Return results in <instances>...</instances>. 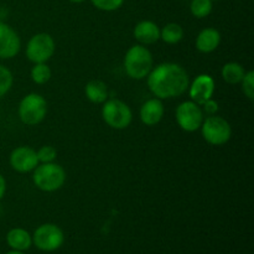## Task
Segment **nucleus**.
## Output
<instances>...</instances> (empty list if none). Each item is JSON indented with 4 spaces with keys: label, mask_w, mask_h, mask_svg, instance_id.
Masks as SVG:
<instances>
[{
    "label": "nucleus",
    "mask_w": 254,
    "mask_h": 254,
    "mask_svg": "<svg viewBox=\"0 0 254 254\" xmlns=\"http://www.w3.org/2000/svg\"><path fill=\"white\" fill-rule=\"evenodd\" d=\"M190 86L188 72L180 64L165 62L151 69L148 74V87L159 99L180 97Z\"/></svg>",
    "instance_id": "nucleus-1"
},
{
    "label": "nucleus",
    "mask_w": 254,
    "mask_h": 254,
    "mask_svg": "<svg viewBox=\"0 0 254 254\" xmlns=\"http://www.w3.org/2000/svg\"><path fill=\"white\" fill-rule=\"evenodd\" d=\"M153 55L143 45L131 46L124 57L126 73L133 79H143L148 77L153 69Z\"/></svg>",
    "instance_id": "nucleus-2"
},
{
    "label": "nucleus",
    "mask_w": 254,
    "mask_h": 254,
    "mask_svg": "<svg viewBox=\"0 0 254 254\" xmlns=\"http://www.w3.org/2000/svg\"><path fill=\"white\" fill-rule=\"evenodd\" d=\"M35 186L45 192H54L61 189L66 181V171L55 163H44L34 169Z\"/></svg>",
    "instance_id": "nucleus-3"
},
{
    "label": "nucleus",
    "mask_w": 254,
    "mask_h": 254,
    "mask_svg": "<svg viewBox=\"0 0 254 254\" xmlns=\"http://www.w3.org/2000/svg\"><path fill=\"white\" fill-rule=\"evenodd\" d=\"M47 114V102L37 93H30L21 99L19 104L20 121L26 126L41 123Z\"/></svg>",
    "instance_id": "nucleus-4"
},
{
    "label": "nucleus",
    "mask_w": 254,
    "mask_h": 254,
    "mask_svg": "<svg viewBox=\"0 0 254 254\" xmlns=\"http://www.w3.org/2000/svg\"><path fill=\"white\" fill-rule=\"evenodd\" d=\"M102 117L111 128L117 130L128 128L133 121L129 106L119 99H107L102 108Z\"/></svg>",
    "instance_id": "nucleus-5"
},
{
    "label": "nucleus",
    "mask_w": 254,
    "mask_h": 254,
    "mask_svg": "<svg viewBox=\"0 0 254 254\" xmlns=\"http://www.w3.org/2000/svg\"><path fill=\"white\" fill-rule=\"evenodd\" d=\"M202 136L211 145H223L227 143L232 136V128L230 123L225 118L218 116H210L203 119L202 126Z\"/></svg>",
    "instance_id": "nucleus-6"
},
{
    "label": "nucleus",
    "mask_w": 254,
    "mask_h": 254,
    "mask_svg": "<svg viewBox=\"0 0 254 254\" xmlns=\"http://www.w3.org/2000/svg\"><path fill=\"white\" fill-rule=\"evenodd\" d=\"M64 242V231L54 223H45L37 227L32 235V243L44 252H54Z\"/></svg>",
    "instance_id": "nucleus-7"
},
{
    "label": "nucleus",
    "mask_w": 254,
    "mask_h": 254,
    "mask_svg": "<svg viewBox=\"0 0 254 254\" xmlns=\"http://www.w3.org/2000/svg\"><path fill=\"white\" fill-rule=\"evenodd\" d=\"M56 44L51 35L46 32L36 34L29 40L26 46V57L34 64H46L55 54Z\"/></svg>",
    "instance_id": "nucleus-8"
},
{
    "label": "nucleus",
    "mask_w": 254,
    "mask_h": 254,
    "mask_svg": "<svg viewBox=\"0 0 254 254\" xmlns=\"http://www.w3.org/2000/svg\"><path fill=\"white\" fill-rule=\"evenodd\" d=\"M176 122L179 127L185 131H196L201 128L203 122V111L197 103L186 101L179 104L176 108Z\"/></svg>",
    "instance_id": "nucleus-9"
},
{
    "label": "nucleus",
    "mask_w": 254,
    "mask_h": 254,
    "mask_svg": "<svg viewBox=\"0 0 254 254\" xmlns=\"http://www.w3.org/2000/svg\"><path fill=\"white\" fill-rule=\"evenodd\" d=\"M10 165L17 173H30L39 165L36 151L30 146H19L10 154Z\"/></svg>",
    "instance_id": "nucleus-10"
},
{
    "label": "nucleus",
    "mask_w": 254,
    "mask_h": 254,
    "mask_svg": "<svg viewBox=\"0 0 254 254\" xmlns=\"http://www.w3.org/2000/svg\"><path fill=\"white\" fill-rule=\"evenodd\" d=\"M21 47L19 35L5 22H0V59H12Z\"/></svg>",
    "instance_id": "nucleus-11"
},
{
    "label": "nucleus",
    "mask_w": 254,
    "mask_h": 254,
    "mask_svg": "<svg viewBox=\"0 0 254 254\" xmlns=\"http://www.w3.org/2000/svg\"><path fill=\"white\" fill-rule=\"evenodd\" d=\"M190 87L191 101L202 106L205 102L211 99L215 93V81L208 74H200L193 79Z\"/></svg>",
    "instance_id": "nucleus-12"
},
{
    "label": "nucleus",
    "mask_w": 254,
    "mask_h": 254,
    "mask_svg": "<svg viewBox=\"0 0 254 254\" xmlns=\"http://www.w3.org/2000/svg\"><path fill=\"white\" fill-rule=\"evenodd\" d=\"M164 113H165V108L160 99H149L141 106L140 119L145 126H156L163 119Z\"/></svg>",
    "instance_id": "nucleus-13"
},
{
    "label": "nucleus",
    "mask_w": 254,
    "mask_h": 254,
    "mask_svg": "<svg viewBox=\"0 0 254 254\" xmlns=\"http://www.w3.org/2000/svg\"><path fill=\"white\" fill-rule=\"evenodd\" d=\"M134 37L143 45H153L160 39V29L154 21L144 20L134 27Z\"/></svg>",
    "instance_id": "nucleus-14"
},
{
    "label": "nucleus",
    "mask_w": 254,
    "mask_h": 254,
    "mask_svg": "<svg viewBox=\"0 0 254 254\" xmlns=\"http://www.w3.org/2000/svg\"><path fill=\"white\" fill-rule=\"evenodd\" d=\"M221 42V35L213 27L203 29L196 39V49L202 54H210L215 51Z\"/></svg>",
    "instance_id": "nucleus-15"
},
{
    "label": "nucleus",
    "mask_w": 254,
    "mask_h": 254,
    "mask_svg": "<svg viewBox=\"0 0 254 254\" xmlns=\"http://www.w3.org/2000/svg\"><path fill=\"white\" fill-rule=\"evenodd\" d=\"M6 243L11 250L24 252L32 245V237L24 228H12L6 235Z\"/></svg>",
    "instance_id": "nucleus-16"
},
{
    "label": "nucleus",
    "mask_w": 254,
    "mask_h": 254,
    "mask_svg": "<svg viewBox=\"0 0 254 254\" xmlns=\"http://www.w3.org/2000/svg\"><path fill=\"white\" fill-rule=\"evenodd\" d=\"M86 96L92 103L101 104L108 99V87L103 81L99 79H93V81L88 82L84 88Z\"/></svg>",
    "instance_id": "nucleus-17"
},
{
    "label": "nucleus",
    "mask_w": 254,
    "mask_h": 254,
    "mask_svg": "<svg viewBox=\"0 0 254 254\" xmlns=\"http://www.w3.org/2000/svg\"><path fill=\"white\" fill-rule=\"evenodd\" d=\"M245 74V67L238 62H228L222 67V78L230 84L241 83Z\"/></svg>",
    "instance_id": "nucleus-18"
},
{
    "label": "nucleus",
    "mask_w": 254,
    "mask_h": 254,
    "mask_svg": "<svg viewBox=\"0 0 254 254\" xmlns=\"http://www.w3.org/2000/svg\"><path fill=\"white\" fill-rule=\"evenodd\" d=\"M184 29L181 25L176 22H170L166 24L163 29L160 30V39L169 45H175L183 40Z\"/></svg>",
    "instance_id": "nucleus-19"
},
{
    "label": "nucleus",
    "mask_w": 254,
    "mask_h": 254,
    "mask_svg": "<svg viewBox=\"0 0 254 254\" xmlns=\"http://www.w3.org/2000/svg\"><path fill=\"white\" fill-rule=\"evenodd\" d=\"M213 9L212 0H192L190 4V11L197 19L208 16Z\"/></svg>",
    "instance_id": "nucleus-20"
},
{
    "label": "nucleus",
    "mask_w": 254,
    "mask_h": 254,
    "mask_svg": "<svg viewBox=\"0 0 254 254\" xmlns=\"http://www.w3.org/2000/svg\"><path fill=\"white\" fill-rule=\"evenodd\" d=\"M51 78V69L46 64H35L31 69V79L36 84H45Z\"/></svg>",
    "instance_id": "nucleus-21"
},
{
    "label": "nucleus",
    "mask_w": 254,
    "mask_h": 254,
    "mask_svg": "<svg viewBox=\"0 0 254 254\" xmlns=\"http://www.w3.org/2000/svg\"><path fill=\"white\" fill-rule=\"evenodd\" d=\"M12 86V73L7 67L0 64V98L10 91Z\"/></svg>",
    "instance_id": "nucleus-22"
},
{
    "label": "nucleus",
    "mask_w": 254,
    "mask_h": 254,
    "mask_svg": "<svg viewBox=\"0 0 254 254\" xmlns=\"http://www.w3.org/2000/svg\"><path fill=\"white\" fill-rule=\"evenodd\" d=\"M91 2L102 11H116L124 4V0H91Z\"/></svg>",
    "instance_id": "nucleus-23"
},
{
    "label": "nucleus",
    "mask_w": 254,
    "mask_h": 254,
    "mask_svg": "<svg viewBox=\"0 0 254 254\" xmlns=\"http://www.w3.org/2000/svg\"><path fill=\"white\" fill-rule=\"evenodd\" d=\"M242 83V91L245 93V96L247 97L250 101H253L254 99V72L250 71L246 72L245 77L241 81Z\"/></svg>",
    "instance_id": "nucleus-24"
},
{
    "label": "nucleus",
    "mask_w": 254,
    "mask_h": 254,
    "mask_svg": "<svg viewBox=\"0 0 254 254\" xmlns=\"http://www.w3.org/2000/svg\"><path fill=\"white\" fill-rule=\"evenodd\" d=\"M37 159H39V163H54V160L57 156V151L54 146L45 145L42 148L39 149V151H36Z\"/></svg>",
    "instance_id": "nucleus-25"
},
{
    "label": "nucleus",
    "mask_w": 254,
    "mask_h": 254,
    "mask_svg": "<svg viewBox=\"0 0 254 254\" xmlns=\"http://www.w3.org/2000/svg\"><path fill=\"white\" fill-rule=\"evenodd\" d=\"M202 106H203V109H205L206 113L210 114V116H215V114L217 113L218 103L216 101H213L212 98L208 99L207 102H205V103H203Z\"/></svg>",
    "instance_id": "nucleus-26"
},
{
    "label": "nucleus",
    "mask_w": 254,
    "mask_h": 254,
    "mask_svg": "<svg viewBox=\"0 0 254 254\" xmlns=\"http://www.w3.org/2000/svg\"><path fill=\"white\" fill-rule=\"evenodd\" d=\"M5 191H6V181H5L4 176L0 174V200L4 197Z\"/></svg>",
    "instance_id": "nucleus-27"
},
{
    "label": "nucleus",
    "mask_w": 254,
    "mask_h": 254,
    "mask_svg": "<svg viewBox=\"0 0 254 254\" xmlns=\"http://www.w3.org/2000/svg\"><path fill=\"white\" fill-rule=\"evenodd\" d=\"M5 254H24V252H20V251H10V252H7V253H5Z\"/></svg>",
    "instance_id": "nucleus-28"
},
{
    "label": "nucleus",
    "mask_w": 254,
    "mask_h": 254,
    "mask_svg": "<svg viewBox=\"0 0 254 254\" xmlns=\"http://www.w3.org/2000/svg\"><path fill=\"white\" fill-rule=\"evenodd\" d=\"M71 2H74V4H79V2H83L84 0H69Z\"/></svg>",
    "instance_id": "nucleus-29"
},
{
    "label": "nucleus",
    "mask_w": 254,
    "mask_h": 254,
    "mask_svg": "<svg viewBox=\"0 0 254 254\" xmlns=\"http://www.w3.org/2000/svg\"><path fill=\"white\" fill-rule=\"evenodd\" d=\"M212 1H220V0H212Z\"/></svg>",
    "instance_id": "nucleus-30"
}]
</instances>
